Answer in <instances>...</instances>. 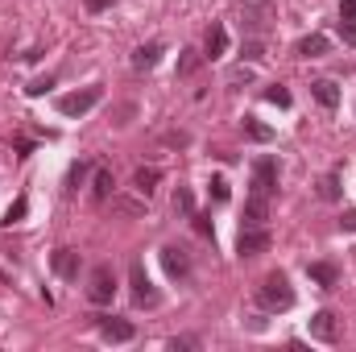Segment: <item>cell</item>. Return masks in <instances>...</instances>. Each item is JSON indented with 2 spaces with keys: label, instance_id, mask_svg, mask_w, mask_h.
<instances>
[{
  "label": "cell",
  "instance_id": "obj_30",
  "mask_svg": "<svg viewBox=\"0 0 356 352\" xmlns=\"http://www.w3.org/2000/svg\"><path fill=\"white\" fill-rule=\"evenodd\" d=\"M211 199L216 203H228V182L224 178H211Z\"/></svg>",
  "mask_w": 356,
  "mask_h": 352
},
{
  "label": "cell",
  "instance_id": "obj_36",
  "mask_svg": "<svg viewBox=\"0 0 356 352\" xmlns=\"http://www.w3.org/2000/svg\"><path fill=\"white\" fill-rule=\"evenodd\" d=\"M108 4H116V0H88V8H91V13H104Z\"/></svg>",
  "mask_w": 356,
  "mask_h": 352
},
{
  "label": "cell",
  "instance_id": "obj_33",
  "mask_svg": "<svg viewBox=\"0 0 356 352\" xmlns=\"http://www.w3.org/2000/svg\"><path fill=\"white\" fill-rule=\"evenodd\" d=\"M46 88H54V79H50V75H46V79H33V83H29L25 91H29V95H42Z\"/></svg>",
  "mask_w": 356,
  "mask_h": 352
},
{
  "label": "cell",
  "instance_id": "obj_22",
  "mask_svg": "<svg viewBox=\"0 0 356 352\" xmlns=\"http://www.w3.org/2000/svg\"><path fill=\"white\" fill-rule=\"evenodd\" d=\"M112 207L120 216H145V199H129V195H112Z\"/></svg>",
  "mask_w": 356,
  "mask_h": 352
},
{
  "label": "cell",
  "instance_id": "obj_9",
  "mask_svg": "<svg viewBox=\"0 0 356 352\" xmlns=\"http://www.w3.org/2000/svg\"><path fill=\"white\" fill-rule=\"evenodd\" d=\"M228 54V29L220 21H211L207 38H203V58H224Z\"/></svg>",
  "mask_w": 356,
  "mask_h": 352
},
{
  "label": "cell",
  "instance_id": "obj_8",
  "mask_svg": "<svg viewBox=\"0 0 356 352\" xmlns=\"http://www.w3.org/2000/svg\"><path fill=\"white\" fill-rule=\"evenodd\" d=\"M253 191H257V195H273V191H277V162H273V158H261V162L253 166Z\"/></svg>",
  "mask_w": 356,
  "mask_h": 352
},
{
  "label": "cell",
  "instance_id": "obj_20",
  "mask_svg": "<svg viewBox=\"0 0 356 352\" xmlns=\"http://www.w3.org/2000/svg\"><path fill=\"white\" fill-rule=\"evenodd\" d=\"M199 67H203V54H199V50H182V54H178V79H191Z\"/></svg>",
  "mask_w": 356,
  "mask_h": 352
},
{
  "label": "cell",
  "instance_id": "obj_12",
  "mask_svg": "<svg viewBox=\"0 0 356 352\" xmlns=\"http://www.w3.org/2000/svg\"><path fill=\"white\" fill-rule=\"evenodd\" d=\"M162 265H166L170 278H186V273H191V257H186V249H178V245H166V249H162Z\"/></svg>",
  "mask_w": 356,
  "mask_h": 352
},
{
  "label": "cell",
  "instance_id": "obj_4",
  "mask_svg": "<svg viewBox=\"0 0 356 352\" xmlns=\"http://www.w3.org/2000/svg\"><path fill=\"white\" fill-rule=\"evenodd\" d=\"M129 286H133V303L137 307H158V290H154V282H149V273H145L141 262L129 265Z\"/></svg>",
  "mask_w": 356,
  "mask_h": 352
},
{
  "label": "cell",
  "instance_id": "obj_21",
  "mask_svg": "<svg viewBox=\"0 0 356 352\" xmlns=\"http://www.w3.org/2000/svg\"><path fill=\"white\" fill-rule=\"evenodd\" d=\"M245 137H249V141H261V145H266V141H273V129H269V125H261L257 116H245Z\"/></svg>",
  "mask_w": 356,
  "mask_h": 352
},
{
  "label": "cell",
  "instance_id": "obj_2",
  "mask_svg": "<svg viewBox=\"0 0 356 352\" xmlns=\"http://www.w3.org/2000/svg\"><path fill=\"white\" fill-rule=\"evenodd\" d=\"M241 17H245V29L253 38H261V33H269L277 8H273V0H241Z\"/></svg>",
  "mask_w": 356,
  "mask_h": 352
},
{
  "label": "cell",
  "instance_id": "obj_32",
  "mask_svg": "<svg viewBox=\"0 0 356 352\" xmlns=\"http://www.w3.org/2000/svg\"><path fill=\"white\" fill-rule=\"evenodd\" d=\"M191 220H195V232H199V237H216V232H211V220H207V216H191Z\"/></svg>",
  "mask_w": 356,
  "mask_h": 352
},
{
  "label": "cell",
  "instance_id": "obj_24",
  "mask_svg": "<svg viewBox=\"0 0 356 352\" xmlns=\"http://www.w3.org/2000/svg\"><path fill=\"white\" fill-rule=\"evenodd\" d=\"M175 211L178 216H195V195H191L186 186H178L175 191Z\"/></svg>",
  "mask_w": 356,
  "mask_h": 352
},
{
  "label": "cell",
  "instance_id": "obj_19",
  "mask_svg": "<svg viewBox=\"0 0 356 352\" xmlns=\"http://www.w3.org/2000/svg\"><path fill=\"white\" fill-rule=\"evenodd\" d=\"M311 95H315L323 108H336V104H340V91H336V83H332V79H319V83H311Z\"/></svg>",
  "mask_w": 356,
  "mask_h": 352
},
{
  "label": "cell",
  "instance_id": "obj_16",
  "mask_svg": "<svg viewBox=\"0 0 356 352\" xmlns=\"http://www.w3.org/2000/svg\"><path fill=\"white\" fill-rule=\"evenodd\" d=\"M54 273L58 278H79V253L75 249H58L54 253Z\"/></svg>",
  "mask_w": 356,
  "mask_h": 352
},
{
  "label": "cell",
  "instance_id": "obj_5",
  "mask_svg": "<svg viewBox=\"0 0 356 352\" xmlns=\"http://www.w3.org/2000/svg\"><path fill=\"white\" fill-rule=\"evenodd\" d=\"M99 99H104V91H99V88L71 91V95H63V99H58V112H63V116H88Z\"/></svg>",
  "mask_w": 356,
  "mask_h": 352
},
{
  "label": "cell",
  "instance_id": "obj_18",
  "mask_svg": "<svg viewBox=\"0 0 356 352\" xmlns=\"http://www.w3.org/2000/svg\"><path fill=\"white\" fill-rule=\"evenodd\" d=\"M158 182H162V170H158V166H141V170L133 175V186H137L141 195H154Z\"/></svg>",
  "mask_w": 356,
  "mask_h": 352
},
{
  "label": "cell",
  "instance_id": "obj_14",
  "mask_svg": "<svg viewBox=\"0 0 356 352\" xmlns=\"http://www.w3.org/2000/svg\"><path fill=\"white\" fill-rule=\"evenodd\" d=\"M327 50H332V42H327L323 33H311V38H302V42L294 46V54H298V58H323Z\"/></svg>",
  "mask_w": 356,
  "mask_h": 352
},
{
  "label": "cell",
  "instance_id": "obj_23",
  "mask_svg": "<svg viewBox=\"0 0 356 352\" xmlns=\"http://www.w3.org/2000/svg\"><path fill=\"white\" fill-rule=\"evenodd\" d=\"M112 186H116V182H112V170H95V186H91V195H95L99 203L112 199Z\"/></svg>",
  "mask_w": 356,
  "mask_h": 352
},
{
  "label": "cell",
  "instance_id": "obj_29",
  "mask_svg": "<svg viewBox=\"0 0 356 352\" xmlns=\"http://www.w3.org/2000/svg\"><path fill=\"white\" fill-rule=\"evenodd\" d=\"M319 195H323V199H340V175L323 178V182H319Z\"/></svg>",
  "mask_w": 356,
  "mask_h": 352
},
{
  "label": "cell",
  "instance_id": "obj_13",
  "mask_svg": "<svg viewBox=\"0 0 356 352\" xmlns=\"http://www.w3.org/2000/svg\"><path fill=\"white\" fill-rule=\"evenodd\" d=\"M340 38L344 46H356V0H340Z\"/></svg>",
  "mask_w": 356,
  "mask_h": 352
},
{
  "label": "cell",
  "instance_id": "obj_3",
  "mask_svg": "<svg viewBox=\"0 0 356 352\" xmlns=\"http://www.w3.org/2000/svg\"><path fill=\"white\" fill-rule=\"evenodd\" d=\"M88 298L95 307H108L112 298H116V273L108 269V265H95L88 278Z\"/></svg>",
  "mask_w": 356,
  "mask_h": 352
},
{
  "label": "cell",
  "instance_id": "obj_28",
  "mask_svg": "<svg viewBox=\"0 0 356 352\" xmlns=\"http://www.w3.org/2000/svg\"><path fill=\"white\" fill-rule=\"evenodd\" d=\"M266 99H269V104H277V108H290V91L282 88V83L266 88Z\"/></svg>",
  "mask_w": 356,
  "mask_h": 352
},
{
  "label": "cell",
  "instance_id": "obj_25",
  "mask_svg": "<svg viewBox=\"0 0 356 352\" xmlns=\"http://www.w3.org/2000/svg\"><path fill=\"white\" fill-rule=\"evenodd\" d=\"M25 211H29V199L21 195V199H13V207L4 211V224H21V220H25Z\"/></svg>",
  "mask_w": 356,
  "mask_h": 352
},
{
  "label": "cell",
  "instance_id": "obj_6",
  "mask_svg": "<svg viewBox=\"0 0 356 352\" xmlns=\"http://www.w3.org/2000/svg\"><path fill=\"white\" fill-rule=\"evenodd\" d=\"M266 249H269L266 224H261V228H241V237H236V253H241V257H257V253H266Z\"/></svg>",
  "mask_w": 356,
  "mask_h": 352
},
{
  "label": "cell",
  "instance_id": "obj_35",
  "mask_svg": "<svg viewBox=\"0 0 356 352\" xmlns=\"http://www.w3.org/2000/svg\"><path fill=\"white\" fill-rule=\"evenodd\" d=\"M195 344H199L195 336H182V340H170V349H195Z\"/></svg>",
  "mask_w": 356,
  "mask_h": 352
},
{
  "label": "cell",
  "instance_id": "obj_31",
  "mask_svg": "<svg viewBox=\"0 0 356 352\" xmlns=\"http://www.w3.org/2000/svg\"><path fill=\"white\" fill-rule=\"evenodd\" d=\"M228 79H232V83H253V67H236Z\"/></svg>",
  "mask_w": 356,
  "mask_h": 352
},
{
  "label": "cell",
  "instance_id": "obj_34",
  "mask_svg": "<svg viewBox=\"0 0 356 352\" xmlns=\"http://www.w3.org/2000/svg\"><path fill=\"white\" fill-rule=\"evenodd\" d=\"M340 228H344V232H356V211H344V220H340Z\"/></svg>",
  "mask_w": 356,
  "mask_h": 352
},
{
  "label": "cell",
  "instance_id": "obj_15",
  "mask_svg": "<svg viewBox=\"0 0 356 352\" xmlns=\"http://www.w3.org/2000/svg\"><path fill=\"white\" fill-rule=\"evenodd\" d=\"M307 273H311V282H319L323 290H332V286L340 282V269H336L332 262H311L307 265Z\"/></svg>",
  "mask_w": 356,
  "mask_h": 352
},
{
  "label": "cell",
  "instance_id": "obj_27",
  "mask_svg": "<svg viewBox=\"0 0 356 352\" xmlns=\"http://www.w3.org/2000/svg\"><path fill=\"white\" fill-rule=\"evenodd\" d=\"M88 162H75V166H71V175H67V191H79V182H83V178H88Z\"/></svg>",
  "mask_w": 356,
  "mask_h": 352
},
{
  "label": "cell",
  "instance_id": "obj_7",
  "mask_svg": "<svg viewBox=\"0 0 356 352\" xmlns=\"http://www.w3.org/2000/svg\"><path fill=\"white\" fill-rule=\"evenodd\" d=\"M99 336H104L108 344H129V340L137 336V328H133L129 319H112V315H104V319H99Z\"/></svg>",
  "mask_w": 356,
  "mask_h": 352
},
{
  "label": "cell",
  "instance_id": "obj_26",
  "mask_svg": "<svg viewBox=\"0 0 356 352\" xmlns=\"http://www.w3.org/2000/svg\"><path fill=\"white\" fill-rule=\"evenodd\" d=\"M266 58V42L261 38H249L245 42V63H261Z\"/></svg>",
  "mask_w": 356,
  "mask_h": 352
},
{
  "label": "cell",
  "instance_id": "obj_11",
  "mask_svg": "<svg viewBox=\"0 0 356 352\" xmlns=\"http://www.w3.org/2000/svg\"><path fill=\"white\" fill-rule=\"evenodd\" d=\"M269 220V195H249V203H245V228H261Z\"/></svg>",
  "mask_w": 356,
  "mask_h": 352
},
{
  "label": "cell",
  "instance_id": "obj_10",
  "mask_svg": "<svg viewBox=\"0 0 356 352\" xmlns=\"http://www.w3.org/2000/svg\"><path fill=\"white\" fill-rule=\"evenodd\" d=\"M307 328H311V340H323V344L336 340V315H332V311H315Z\"/></svg>",
  "mask_w": 356,
  "mask_h": 352
},
{
  "label": "cell",
  "instance_id": "obj_17",
  "mask_svg": "<svg viewBox=\"0 0 356 352\" xmlns=\"http://www.w3.org/2000/svg\"><path fill=\"white\" fill-rule=\"evenodd\" d=\"M158 58H162V42H149V46H141L133 54V67L137 71H149V67H158Z\"/></svg>",
  "mask_w": 356,
  "mask_h": 352
},
{
  "label": "cell",
  "instance_id": "obj_1",
  "mask_svg": "<svg viewBox=\"0 0 356 352\" xmlns=\"http://www.w3.org/2000/svg\"><path fill=\"white\" fill-rule=\"evenodd\" d=\"M257 303H261L266 311H290V307H294L290 278H286V273H266L261 286H257Z\"/></svg>",
  "mask_w": 356,
  "mask_h": 352
}]
</instances>
